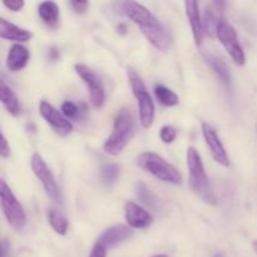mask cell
Instances as JSON below:
<instances>
[{"instance_id":"32","label":"cell","mask_w":257,"mask_h":257,"mask_svg":"<svg viewBox=\"0 0 257 257\" xmlns=\"http://www.w3.org/2000/svg\"><path fill=\"white\" fill-rule=\"evenodd\" d=\"M117 29H118V32H119L120 34H123V35H124L125 33H127V27H125V24H123V23L118 24Z\"/></svg>"},{"instance_id":"1","label":"cell","mask_w":257,"mask_h":257,"mask_svg":"<svg viewBox=\"0 0 257 257\" xmlns=\"http://www.w3.org/2000/svg\"><path fill=\"white\" fill-rule=\"evenodd\" d=\"M135 136V117L130 108L123 107L118 110L113 123L112 135L103 145V150L110 156L122 153Z\"/></svg>"},{"instance_id":"34","label":"cell","mask_w":257,"mask_h":257,"mask_svg":"<svg viewBox=\"0 0 257 257\" xmlns=\"http://www.w3.org/2000/svg\"><path fill=\"white\" fill-rule=\"evenodd\" d=\"M152 257H168L167 255H156V256H152Z\"/></svg>"},{"instance_id":"26","label":"cell","mask_w":257,"mask_h":257,"mask_svg":"<svg viewBox=\"0 0 257 257\" xmlns=\"http://www.w3.org/2000/svg\"><path fill=\"white\" fill-rule=\"evenodd\" d=\"M160 137L163 143H172L177 137V131L172 125H163L160 131Z\"/></svg>"},{"instance_id":"15","label":"cell","mask_w":257,"mask_h":257,"mask_svg":"<svg viewBox=\"0 0 257 257\" xmlns=\"http://www.w3.org/2000/svg\"><path fill=\"white\" fill-rule=\"evenodd\" d=\"M0 38L17 42V44H19V43L29 42L33 38V34L29 30L18 27V25L13 24V23L8 22L7 19L0 17Z\"/></svg>"},{"instance_id":"7","label":"cell","mask_w":257,"mask_h":257,"mask_svg":"<svg viewBox=\"0 0 257 257\" xmlns=\"http://www.w3.org/2000/svg\"><path fill=\"white\" fill-rule=\"evenodd\" d=\"M32 170L33 172H34V175L37 176L38 180L42 182L48 197L55 203L62 202V198H60V191L57 185V181H55L54 175H53L50 168L48 167L45 161L43 160V157L39 155V153H34V155H33Z\"/></svg>"},{"instance_id":"22","label":"cell","mask_w":257,"mask_h":257,"mask_svg":"<svg viewBox=\"0 0 257 257\" xmlns=\"http://www.w3.org/2000/svg\"><path fill=\"white\" fill-rule=\"evenodd\" d=\"M218 20L216 18L215 13L212 12V9L207 8L203 15L202 20V28H203V35H207V37L213 38L216 35V30H217Z\"/></svg>"},{"instance_id":"21","label":"cell","mask_w":257,"mask_h":257,"mask_svg":"<svg viewBox=\"0 0 257 257\" xmlns=\"http://www.w3.org/2000/svg\"><path fill=\"white\" fill-rule=\"evenodd\" d=\"M48 221H49V225L52 226V228L58 235H67L69 223H68L67 217L62 212L57 210H50L48 212Z\"/></svg>"},{"instance_id":"9","label":"cell","mask_w":257,"mask_h":257,"mask_svg":"<svg viewBox=\"0 0 257 257\" xmlns=\"http://www.w3.org/2000/svg\"><path fill=\"white\" fill-rule=\"evenodd\" d=\"M39 112L40 115L49 123L50 127L54 130L57 135L65 137V136L70 135L73 132V124L59 112L55 109L50 103L47 100H42L39 104Z\"/></svg>"},{"instance_id":"4","label":"cell","mask_w":257,"mask_h":257,"mask_svg":"<svg viewBox=\"0 0 257 257\" xmlns=\"http://www.w3.org/2000/svg\"><path fill=\"white\" fill-rule=\"evenodd\" d=\"M128 80H130L131 88L138 102V110H140V120L143 128L148 130L152 127L155 120V104L146 88L145 82L142 80L141 75L136 72L133 68L127 69Z\"/></svg>"},{"instance_id":"24","label":"cell","mask_w":257,"mask_h":257,"mask_svg":"<svg viewBox=\"0 0 257 257\" xmlns=\"http://www.w3.org/2000/svg\"><path fill=\"white\" fill-rule=\"evenodd\" d=\"M120 168L115 163H105L100 168V176L107 185H113L119 178Z\"/></svg>"},{"instance_id":"18","label":"cell","mask_w":257,"mask_h":257,"mask_svg":"<svg viewBox=\"0 0 257 257\" xmlns=\"http://www.w3.org/2000/svg\"><path fill=\"white\" fill-rule=\"evenodd\" d=\"M0 102L4 104L7 108L8 112L13 115L17 117L20 113V103L18 100V97L15 93L13 92L12 88L7 84L3 79H0Z\"/></svg>"},{"instance_id":"17","label":"cell","mask_w":257,"mask_h":257,"mask_svg":"<svg viewBox=\"0 0 257 257\" xmlns=\"http://www.w3.org/2000/svg\"><path fill=\"white\" fill-rule=\"evenodd\" d=\"M206 63L210 65V68L212 69V72L215 73L216 77L218 78L221 83L223 84H228L231 82V74L230 69H228L227 64L223 62V59H221L220 57H217L213 53H205L203 54Z\"/></svg>"},{"instance_id":"31","label":"cell","mask_w":257,"mask_h":257,"mask_svg":"<svg viewBox=\"0 0 257 257\" xmlns=\"http://www.w3.org/2000/svg\"><path fill=\"white\" fill-rule=\"evenodd\" d=\"M48 58H49L52 62H57V60H59L60 58V54H59V49L55 47H52L49 49V52H48Z\"/></svg>"},{"instance_id":"29","label":"cell","mask_w":257,"mask_h":257,"mask_svg":"<svg viewBox=\"0 0 257 257\" xmlns=\"http://www.w3.org/2000/svg\"><path fill=\"white\" fill-rule=\"evenodd\" d=\"M0 156L3 158H8L10 156L9 143H8L7 138L2 135V132H0Z\"/></svg>"},{"instance_id":"14","label":"cell","mask_w":257,"mask_h":257,"mask_svg":"<svg viewBox=\"0 0 257 257\" xmlns=\"http://www.w3.org/2000/svg\"><path fill=\"white\" fill-rule=\"evenodd\" d=\"M185 8L186 15H187L191 29H192V35L196 47H201L203 43V28L202 18H201L200 13V5L195 0H187V2H185Z\"/></svg>"},{"instance_id":"20","label":"cell","mask_w":257,"mask_h":257,"mask_svg":"<svg viewBox=\"0 0 257 257\" xmlns=\"http://www.w3.org/2000/svg\"><path fill=\"white\" fill-rule=\"evenodd\" d=\"M155 95L158 102H160V104H162L163 107H175V105H177L180 103L178 95L173 90H171L170 88L165 87L162 84L156 85Z\"/></svg>"},{"instance_id":"16","label":"cell","mask_w":257,"mask_h":257,"mask_svg":"<svg viewBox=\"0 0 257 257\" xmlns=\"http://www.w3.org/2000/svg\"><path fill=\"white\" fill-rule=\"evenodd\" d=\"M30 53L28 48L22 44H14L10 48L7 57V68L10 72H19L27 67Z\"/></svg>"},{"instance_id":"27","label":"cell","mask_w":257,"mask_h":257,"mask_svg":"<svg viewBox=\"0 0 257 257\" xmlns=\"http://www.w3.org/2000/svg\"><path fill=\"white\" fill-rule=\"evenodd\" d=\"M70 5H72L73 10L78 14H84L87 12L88 7H89V3L87 0H73L70 2Z\"/></svg>"},{"instance_id":"19","label":"cell","mask_w":257,"mask_h":257,"mask_svg":"<svg viewBox=\"0 0 257 257\" xmlns=\"http://www.w3.org/2000/svg\"><path fill=\"white\" fill-rule=\"evenodd\" d=\"M38 14L45 25L50 28L57 27L59 23V7L54 2H43L38 8Z\"/></svg>"},{"instance_id":"25","label":"cell","mask_w":257,"mask_h":257,"mask_svg":"<svg viewBox=\"0 0 257 257\" xmlns=\"http://www.w3.org/2000/svg\"><path fill=\"white\" fill-rule=\"evenodd\" d=\"M62 113L67 119H79L82 117L79 107L73 102H64L62 104Z\"/></svg>"},{"instance_id":"11","label":"cell","mask_w":257,"mask_h":257,"mask_svg":"<svg viewBox=\"0 0 257 257\" xmlns=\"http://www.w3.org/2000/svg\"><path fill=\"white\" fill-rule=\"evenodd\" d=\"M202 135L213 160L223 167H230V158L215 128L208 123H202Z\"/></svg>"},{"instance_id":"8","label":"cell","mask_w":257,"mask_h":257,"mask_svg":"<svg viewBox=\"0 0 257 257\" xmlns=\"http://www.w3.org/2000/svg\"><path fill=\"white\" fill-rule=\"evenodd\" d=\"M74 69L80 79L83 80V83L87 85L88 92H89V99L93 107L102 108L105 103V92L100 78L89 67L82 64V63L75 64Z\"/></svg>"},{"instance_id":"6","label":"cell","mask_w":257,"mask_h":257,"mask_svg":"<svg viewBox=\"0 0 257 257\" xmlns=\"http://www.w3.org/2000/svg\"><path fill=\"white\" fill-rule=\"evenodd\" d=\"M216 35H217L221 44L227 50L230 57L232 58L233 63L238 67H243L246 64V55L242 47H241V43L238 40L235 28L230 23L225 22V20H220L217 25V30H216Z\"/></svg>"},{"instance_id":"30","label":"cell","mask_w":257,"mask_h":257,"mask_svg":"<svg viewBox=\"0 0 257 257\" xmlns=\"http://www.w3.org/2000/svg\"><path fill=\"white\" fill-rule=\"evenodd\" d=\"M89 257H107V250L100 245H98V243H95Z\"/></svg>"},{"instance_id":"23","label":"cell","mask_w":257,"mask_h":257,"mask_svg":"<svg viewBox=\"0 0 257 257\" xmlns=\"http://www.w3.org/2000/svg\"><path fill=\"white\" fill-rule=\"evenodd\" d=\"M136 193H137L138 198H140L145 205L150 206V207L152 208L157 207V198H156V196L151 192L150 188H148L143 182H138L137 185H136Z\"/></svg>"},{"instance_id":"5","label":"cell","mask_w":257,"mask_h":257,"mask_svg":"<svg viewBox=\"0 0 257 257\" xmlns=\"http://www.w3.org/2000/svg\"><path fill=\"white\" fill-rule=\"evenodd\" d=\"M0 206L8 223L14 230H23L27 223L24 208L3 178H0Z\"/></svg>"},{"instance_id":"33","label":"cell","mask_w":257,"mask_h":257,"mask_svg":"<svg viewBox=\"0 0 257 257\" xmlns=\"http://www.w3.org/2000/svg\"><path fill=\"white\" fill-rule=\"evenodd\" d=\"M253 248H255V251H256V253H257V240L253 241Z\"/></svg>"},{"instance_id":"13","label":"cell","mask_w":257,"mask_h":257,"mask_svg":"<svg viewBox=\"0 0 257 257\" xmlns=\"http://www.w3.org/2000/svg\"><path fill=\"white\" fill-rule=\"evenodd\" d=\"M125 221L130 228H142L150 227L153 223V217L147 210L135 202H127L124 206Z\"/></svg>"},{"instance_id":"3","label":"cell","mask_w":257,"mask_h":257,"mask_svg":"<svg viewBox=\"0 0 257 257\" xmlns=\"http://www.w3.org/2000/svg\"><path fill=\"white\" fill-rule=\"evenodd\" d=\"M137 163L146 172L155 176L157 180L171 185H181L182 183V175L178 172L177 168L160 155L155 152H143L138 156Z\"/></svg>"},{"instance_id":"28","label":"cell","mask_w":257,"mask_h":257,"mask_svg":"<svg viewBox=\"0 0 257 257\" xmlns=\"http://www.w3.org/2000/svg\"><path fill=\"white\" fill-rule=\"evenodd\" d=\"M3 5L12 12H20L24 8V2L23 0H8V2H3Z\"/></svg>"},{"instance_id":"2","label":"cell","mask_w":257,"mask_h":257,"mask_svg":"<svg viewBox=\"0 0 257 257\" xmlns=\"http://www.w3.org/2000/svg\"><path fill=\"white\" fill-rule=\"evenodd\" d=\"M187 167L188 172H190L188 183H190V187L192 188L193 192L198 195V197L205 203L216 205L217 198H216L212 187H211L210 178L205 171L201 155L195 147L187 148Z\"/></svg>"},{"instance_id":"12","label":"cell","mask_w":257,"mask_h":257,"mask_svg":"<svg viewBox=\"0 0 257 257\" xmlns=\"http://www.w3.org/2000/svg\"><path fill=\"white\" fill-rule=\"evenodd\" d=\"M132 236V228H130L125 225H115L109 227L108 230H105L99 236V238L97 240V243L102 246V247H104L105 250H109V248H114L117 246L124 243Z\"/></svg>"},{"instance_id":"10","label":"cell","mask_w":257,"mask_h":257,"mask_svg":"<svg viewBox=\"0 0 257 257\" xmlns=\"http://www.w3.org/2000/svg\"><path fill=\"white\" fill-rule=\"evenodd\" d=\"M123 10H124L125 15L141 28V32H145L160 23L147 8L137 2L123 3Z\"/></svg>"},{"instance_id":"36","label":"cell","mask_w":257,"mask_h":257,"mask_svg":"<svg viewBox=\"0 0 257 257\" xmlns=\"http://www.w3.org/2000/svg\"><path fill=\"white\" fill-rule=\"evenodd\" d=\"M216 257H220V256H216Z\"/></svg>"},{"instance_id":"35","label":"cell","mask_w":257,"mask_h":257,"mask_svg":"<svg viewBox=\"0 0 257 257\" xmlns=\"http://www.w3.org/2000/svg\"><path fill=\"white\" fill-rule=\"evenodd\" d=\"M0 256H2V248H0Z\"/></svg>"}]
</instances>
